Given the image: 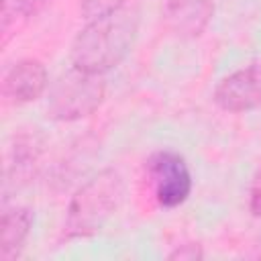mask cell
<instances>
[{
  "label": "cell",
  "instance_id": "cell-2",
  "mask_svg": "<svg viewBox=\"0 0 261 261\" xmlns=\"http://www.w3.org/2000/svg\"><path fill=\"white\" fill-rule=\"evenodd\" d=\"M124 198V179L114 169H102L71 196L65 216V239L90 237L102 230Z\"/></svg>",
  "mask_w": 261,
  "mask_h": 261
},
{
  "label": "cell",
  "instance_id": "cell-12",
  "mask_svg": "<svg viewBox=\"0 0 261 261\" xmlns=\"http://www.w3.org/2000/svg\"><path fill=\"white\" fill-rule=\"evenodd\" d=\"M249 210L253 216H261V167L255 171L249 186Z\"/></svg>",
  "mask_w": 261,
  "mask_h": 261
},
{
  "label": "cell",
  "instance_id": "cell-10",
  "mask_svg": "<svg viewBox=\"0 0 261 261\" xmlns=\"http://www.w3.org/2000/svg\"><path fill=\"white\" fill-rule=\"evenodd\" d=\"M126 4V0H82L80 4V12L84 16V20H98L104 16H110L118 10H122Z\"/></svg>",
  "mask_w": 261,
  "mask_h": 261
},
{
  "label": "cell",
  "instance_id": "cell-6",
  "mask_svg": "<svg viewBox=\"0 0 261 261\" xmlns=\"http://www.w3.org/2000/svg\"><path fill=\"white\" fill-rule=\"evenodd\" d=\"M49 86V75L39 59H20L6 73L2 82L4 98L14 104L39 100Z\"/></svg>",
  "mask_w": 261,
  "mask_h": 261
},
{
  "label": "cell",
  "instance_id": "cell-9",
  "mask_svg": "<svg viewBox=\"0 0 261 261\" xmlns=\"http://www.w3.org/2000/svg\"><path fill=\"white\" fill-rule=\"evenodd\" d=\"M51 0H2V29L8 31L16 18H29L41 12Z\"/></svg>",
  "mask_w": 261,
  "mask_h": 261
},
{
  "label": "cell",
  "instance_id": "cell-7",
  "mask_svg": "<svg viewBox=\"0 0 261 261\" xmlns=\"http://www.w3.org/2000/svg\"><path fill=\"white\" fill-rule=\"evenodd\" d=\"M212 0H165L163 4V20L167 29L181 39L202 35L212 18Z\"/></svg>",
  "mask_w": 261,
  "mask_h": 261
},
{
  "label": "cell",
  "instance_id": "cell-1",
  "mask_svg": "<svg viewBox=\"0 0 261 261\" xmlns=\"http://www.w3.org/2000/svg\"><path fill=\"white\" fill-rule=\"evenodd\" d=\"M137 29L139 18L130 8H122L98 20H88L71 43V65L104 75L130 53L137 39Z\"/></svg>",
  "mask_w": 261,
  "mask_h": 261
},
{
  "label": "cell",
  "instance_id": "cell-3",
  "mask_svg": "<svg viewBox=\"0 0 261 261\" xmlns=\"http://www.w3.org/2000/svg\"><path fill=\"white\" fill-rule=\"evenodd\" d=\"M106 86L102 73L69 67L51 86L47 98V114L59 122H73L94 114L104 102Z\"/></svg>",
  "mask_w": 261,
  "mask_h": 261
},
{
  "label": "cell",
  "instance_id": "cell-5",
  "mask_svg": "<svg viewBox=\"0 0 261 261\" xmlns=\"http://www.w3.org/2000/svg\"><path fill=\"white\" fill-rule=\"evenodd\" d=\"M214 104L224 112H251L261 108V63H251L224 75L212 94Z\"/></svg>",
  "mask_w": 261,
  "mask_h": 261
},
{
  "label": "cell",
  "instance_id": "cell-11",
  "mask_svg": "<svg viewBox=\"0 0 261 261\" xmlns=\"http://www.w3.org/2000/svg\"><path fill=\"white\" fill-rule=\"evenodd\" d=\"M202 257H204V251L198 243H184L167 255V259H173V261H177V259L179 261H196V259H202Z\"/></svg>",
  "mask_w": 261,
  "mask_h": 261
},
{
  "label": "cell",
  "instance_id": "cell-8",
  "mask_svg": "<svg viewBox=\"0 0 261 261\" xmlns=\"http://www.w3.org/2000/svg\"><path fill=\"white\" fill-rule=\"evenodd\" d=\"M33 228V212L27 206L4 208L2 212V241H0V257L10 261L18 257Z\"/></svg>",
  "mask_w": 261,
  "mask_h": 261
},
{
  "label": "cell",
  "instance_id": "cell-4",
  "mask_svg": "<svg viewBox=\"0 0 261 261\" xmlns=\"http://www.w3.org/2000/svg\"><path fill=\"white\" fill-rule=\"evenodd\" d=\"M155 200L161 208H177L192 194V173L186 159L171 149L155 151L147 161Z\"/></svg>",
  "mask_w": 261,
  "mask_h": 261
}]
</instances>
